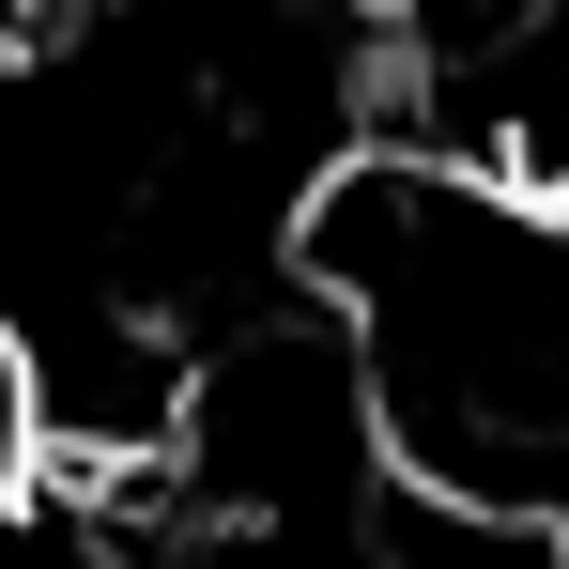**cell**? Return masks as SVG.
<instances>
[{
  "mask_svg": "<svg viewBox=\"0 0 569 569\" xmlns=\"http://www.w3.org/2000/svg\"><path fill=\"white\" fill-rule=\"evenodd\" d=\"M355 16H370V31H416V47H492L523 0H355Z\"/></svg>",
  "mask_w": 569,
  "mask_h": 569,
  "instance_id": "cell-3",
  "label": "cell"
},
{
  "mask_svg": "<svg viewBox=\"0 0 569 569\" xmlns=\"http://www.w3.org/2000/svg\"><path fill=\"white\" fill-rule=\"evenodd\" d=\"M292 292L355 339L385 462L447 508H569V200L477 139H355L292 200Z\"/></svg>",
  "mask_w": 569,
  "mask_h": 569,
  "instance_id": "cell-1",
  "label": "cell"
},
{
  "mask_svg": "<svg viewBox=\"0 0 569 569\" xmlns=\"http://www.w3.org/2000/svg\"><path fill=\"white\" fill-rule=\"evenodd\" d=\"M62 477V416H47V355H31V323L0 308V508H31Z\"/></svg>",
  "mask_w": 569,
  "mask_h": 569,
  "instance_id": "cell-2",
  "label": "cell"
}]
</instances>
